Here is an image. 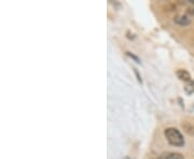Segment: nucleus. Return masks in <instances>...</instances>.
I'll return each mask as SVG.
<instances>
[{
    "instance_id": "f257e3e1",
    "label": "nucleus",
    "mask_w": 194,
    "mask_h": 159,
    "mask_svg": "<svg viewBox=\"0 0 194 159\" xmlns=\"http://www.w3.org/2000/svg\"><path fill=\"white\" fill-rule=\"evenodd\" d=\"M164 136L171 145L176 146V147H181L184 145L183 136L177 128H174V127L166 128L164 130Z\"/></svg>"
},
{
    "instance_id": "f03ea898",
    "label": "nucleus",
    "mask_w": 194,
    "mask_h": 159,
    "mask_svg": "<svg viewBox=\"0 0 194 159\" xmlns=\"http://www.w3.org/2000/svg\"><path fill=\"white\" fill-rule=\"evenodd\" d=\"M174 22L179 26H188L191 23V18L188 15H178L174 18Z\"/></svg>"
},
{
    "instance_id": "7ed1b4c3",
    "label": "nucleus",
    "mask_w": 194,
    "mask_h": 159,
    "mask_svg": "<svg viewBox=\"0 0 194 159\" xmlns=\"http://www.w3.org/2000/svg\"><path fill=\"white\" fill-rule=\"evenodd\" d=\"M160 159H183V155L176 152H168L160 156Z\"/></svg>"
},
{
    "instance_id": "20e7f679",
    "label": "nucleus",
    "mask_w": 194,
    "mask_h": 159,
    "mask_svg": "<svg viewBox=\"0 0 194 159\" xmlns=\"http://www.w3.org/2000/svg\"><path fill=\"white\" fill-rule=\"evenodd\" d=\"M177 76H178L179 80H181V81H183V82H186V83L190 82V81H192L190 73H189L186 70H183V69L177 70Z\"/></svg>"
},
{
    "instance_id": "39448f33",
    "label": "nucleus",
    "mask_w": 194,
    "mask_h": 159,
    "mask_svg": "<svg viewBox=\"0 0 194 159\" xmlns=\"http://www.w3.org/2000/svg\"><path fill=\"white\" fill-rule=\"evenodd\" d=\"M184 91H186L188 95H192L194 93V81H190L186 84V86H184Z\"/></svg>"
},
{
    "instance_id": "423d86ee",
    "label": "nucleus",
    "mask_w": 194,
    "mask_h": 159,
    "mask_svg": "<svg viewBox=\"0 0 194 159\" xmlns=\"http://www.w3.org/2000/svg\"><path fill=\"white\" fill-rule=\"evenodd\" d=\"M182 127L186 130V133H189L190 136H194V126L191 124H182Z\"/></svg>"
},
{
    "instance_id": "0eeeda50",
    "label": "nucleus",
    "mask_w": 194,
    "mask_h": 159,
    "mask_svg": "<svg viewBox=\"0 0 194 159\" xmlns=\"http://www.w3.org/2000/svg\"><path fill=\"white\" fill-rule=\"evenodd\" d=\"M127 55H128V56H130V57H132V58H133V59H135V61H136V62H138V64H139V62H140V60H139V59H138V58H137V57H136V56H135V55L130 54V52H127Z\"/></svg>"
}]
</instances>
